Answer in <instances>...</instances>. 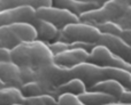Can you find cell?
Listing matches in <instances>:
<instances>
[{
	"label": "cell",
	"mask_w": 131,
	"mask_h": 105,
	"mask_svg": "<svg viewBox=\"0 0 131 105\" xmlns=\"http://www.w3.org/2000/svg\"><path fill=\"white\" fill-rule=\"evenodd\" d=\"M70 73H71V78H76L83 81L88 90L98 82L108 79H115L120 81L128 90H131V73L122 69L101 66V65L85 62L70 69Z\"/></svg>",
	"instance_id": "cell-1"
},
{
	"label": "cell",
	"mask_w": 131,
	"mask_h": 105,
	"mask_svg": "<svg viewBox=\"0 0 131 105\" xmlns=\"http://www.w3.org/2000/svg\"><path fill=\"white\" fill-rule=\"evenodd\" d=\"M12 62L20 67H39L54 63V55L48 45L39 40L23 42L12 49Z\"/></svg>",
	"instance_id": "cell-2"
},
{
	"label": "cell",
	"mask_w": 131,
	"mask_h": 105,
	"mask_svg": "<svg viewBox=\"0 0 131 105\" xmlns=\"http://www.w3.org/2000/svg\"><path fill=\"white\" fill-rule=\"evenodd\" d=\"M35 71V81L38 82L44 88L46 95L57 97L58 88L71 78L70 69L60 66L55 63L46 64L34 69Z\"/></svg>",
	"instance_id": "cell-3"
},
{
	"label": "cell",
	"mask_w": 131,
	"mask_h": 105,
	"mask_svg": "<svg viewBox=\"0 0 131 105\" xmlns=\"http://www.w3.org/2000/svg\"><path fill=\"white\" fill-rule=\"evenodd\" d=\"M131 6V0H108L99 8L86 11L79 16L81 22L94 26L107 22H116Z\"/></svg>",
	"instance_id": "cell-4"
},
{
	"label": "cell",
	"mask_w": 131,
	"mask_h": 105,
	"mask_svg": "<svg viewBox=\"0 0 131 105\" xmlns=\"http://www.w3.org/2000/svg\"><path fill=\"white\" fill-rule=\"evenodd\" d=\"M35 40H37V31L30 23H16L0 26V48L12 50L21 43Z\"/></svg>",
	"instance_id": "cell-5"
},
{
	"label": "cell",
	"mask_w": 131,
	"mask_h": 105,
	"mask_svg": "<svg viewBox=\"0 0 131 105\" xmlns=\"http://www.w3.org/2000/svg\"><path fill=\"white\" fill-rule=\"evenodd\" d=\"M102 33L97 26L89 24L85 22H77L67 25L59 31L55 41H63V42H86L98 46Z\"/></svg>",
	"instance_id": "cell-6"
},
{
	"label": "cell",
	"mask_w": 131,
	"mask_h": 105,
	"mask_svg": "<svg viewBox=\"0 0 131 105\" xmlns=\"http://www.w3.org/2000/svg\"><path fill=\"white\" fill-rule=\"evenodd\" d=\"M36 15L39 20L52 23L59 30H62L67 25L72 24V23L81 22L79 16H77L72 11L68 10V9L55 8L52 6L40 7V8L36 9Z\"/></svg>",
	"instance_id": "cell-7"
},
{
	"label": "cell",
	"mask_w": 131,
	"mask_h": 105,
	"mask_svg": "<svg viewBox=\"0 0 131 105\" xmlns=\"http://www.w3.org/2000/svg\"><path fill=\"white\" fill-rule=\"evenodd\" d=\"M88 62L97 65H101V66L117 67V69H122L131 73V63L114 55L105 46H95L92 49V52L90 53Z\"/></svg>",
	"instance_id": "cell-8"
},
{
	"label": "cell",
	"mask_w": 131,
	"mask_h": 105,
	"mask_svg": "<svg viewBox=\"0 0 131 105\" xmlns=\"http://www.w3.org/2000/svg\"><path fill=\"white\" fill-rule=\"evenodd\" d=\"M36 8L30 6L7 9L0 11V26L16 24V23H30L36 20Z\"/></svg>",
	"instance_id": "cell-9"
},
{
	"label": "cell",
	"mask_w": 131,
	"mask_h": 105,
	"mask_svg": "<svg viewBox=\"0 0 131 105\" xmlns=\"http://www.w3.org/2000/svg\"><path fill=\"white\" fill-rule=\"evenodd\" d=\"M98 46H105L114 55L131 63V45L121 37L112 36V34H102L98 42Z\"/></svg>",
	"instance_id": "cell-10"
},
{
	"label": "cell",
	"mask_w": 131,
	"mask_h": 105,
	"mask_svg": "<svg viewBox=\"0 0 131 105\" xmlns=\"http://www.w3.org/2000/svg\"><path fill=\"white\" fill-rule=\"evenodd\" d=\"M0 78L7 87L21 89L24 85L22 79L21 67L14 62H1L0 63Z\"/></svg>",
	"instance_id": "cell-11"
},
{
	"label": "cell",
	"mask_w": 131,
	"mask_h": 105,
	"mask_svg": "<svg viewBox=\"0 0 131 105\" xmlns=\"http://www.w3.org/2000/svg\"><path fill=\"white\" fill-rule=\"evenodd\" d=\"M89 56H90V53L86 50L71 48V49H68L63 53L54 55V63L60 66L72 69L76 65L88 62Z\"/></svg>",
	"instance_id": "cell-12"
},
{
	"label": "cell",
	"mask_w": 131,
	"mask_h": 105,
	"mask_svg": "<svg viewBox=\"0 0 131 105\" xmlns=\"http://www.w3.org/2000/svg\"><path fill=\"white\" fill-rule=\"evenodd\" d=\"M32 25L37 31V40L45 42L47 45L57 40L60 30L55 25H53L52 23L39 20L38 17H36V20L32 22Z\"/></svg>",
	"instance_id": "cell-13"
},
{
	"label": "cell",
	"mask_w": 131,
	"mask_h": 105,
	"mask_svg": "<svg viewBox=\"0 0 131 105\" xmlns=\"http://www.w3.org/2000/svg\"><path fill=\"white\" fill-rule=\"evenodd\" d=\"M52 7L68 9L74 14H76L77 16H81L82 14L97 9L100 6L97 4H89V2H82L77 1V0H52Z\"/></svg>",
	"instance_id": "cell-14"
},
{
	"label": "cell",
	"mask_w": 131,
	"mask_h": 105,
	"mask_svg": "<svg viewBox=\"0 0 131 105\" xmlns=\"http://www.w3.org/2000/svg\"><path fill=\"white\" fill-rule=\"evenodd\" d=\"M89 90L108 94V95H111V96L115 97V98L120 102L121 97H122L123 93L127 90V88H125L120 81L115 80V79H108V80H104V81H101V82H98L97 85H94Z\"/></svg>",
	"instance_id": "cell-15"
},
{
	"label": "cell",
	"mask_w": 131,
	"mask_h": 105,
	"mask_svg": "<svg viewBox=\"0 0 131 105\" xmlns=\"http://www.w3.org/2000/svg\"><path fill=\"white\" fill-rule=\"evenodd\" d=\"M78 99L84 105H108L118 102L115 97L108 94L100 92H91V90H86L84 94L79 95Z\"/></svg>",
	"instance_id": "cell-16"
},
{
	"label": "cell",
	"mask_w": 131,
	"mask_h": 105,
	"mask_svg": "<svg viewBox=\"0 0 131 105\" xmlns=\"http://www.w3.org/2000/svg\"><path fill=\"white\" fill-rule=\"evenodd\" d=\"M25 6L36 9L40 7H50L52 6V0H0V11Z\"/></svg>",
	"instance_id": "cell-17"
},
{
	"label": "cell",
	"mask_w": 131,
	"mask_h": 105,
	"mask_svg": "<svg viewBox=\"0 0 131 105\" xmlns=\"http://www.w3.org/2000/svg\"><path fill=\"white\" fill-rule=\"evenodd\" d=\"M25 104V97L21 89L6 87L0 89V105H20Z\"/></svg>",
	"instance_id": "cell-18"
},
{
	"label": "cell",
	"mask_w": 131,
	"mask_h": 105,
	"mask_svg": "<svg viewBox=\"0 0 131 105\" xmlns=\"http://www.w3.org/2000/svg\"><path fill=\"white\" fill-rule=\"evenodd\" d=\"M86 90H88L86 89V86L84 85L83 81L79 80V79L72 78L58 88L57 97L59 98V97L63 94H70V95H74V96L78 97L79 95L84 94Z\"/></svg>",
	"instance_id": "cell-19"
},
{
	"label": "cell",
	"mask_w": 131,
	"mask_h": 105,
	"mask_svg": "<svg viewBox=\"0 0 131 105\" xmlns=\"http://www.w3.org/2000/svg\"><path fill=\"white\" fill-rule=\"evenodd\" d=\"M21 92H22L23 96H24L25 98H28V97L40 96V95H46L44 88L41 87L38 82H36V81L24 83L23 87L21 88Z\"/></svg>",
	"instance_id": "cell-20"
},
{
	"label": "cell",
	"mask_w": 131,
	"mask_h": 105,
	"mask_svg": "<svg viewBox=\"0 0 131 105\" xmlns=\"http://www.w3.org/2000/svg\"><path fill=\"white\" fill-rule=\"evenodd\" d=\"M24 105H58V99L51 95H40L25 98Z\"/></svg>",
	"instance_id": "cell-21"
},
{
	"label": "cell",
	"mask_w": 131,
	"mask_h": 105,
	"mask_svg": "<svg viewBox=\"0 0 131 105\" xmlns=\"http://www.w3.org/2000/svg\"><path fill=\"white\" fill-rule=\"evenodd\" d=\"M97 27L100 30V32H101L102 34H112V36L121 37L122 36V32H123V29L116 22L102 23V24L97 25Z\"/></svg>",
	"instance_id": "cell-22"
},
{
	"label": "cell",
	"mask_w": 131,
	"mask_h": 105,
	"mask_svg": "<svg viewBox=\"0 0 131 105\" xmlns=\"http://www.w3.org/2000/svg\"><path fill=\"white\" fill-rule=\"evenodd\" d=\"M48 48L53 53V55H57V54L63 53L68 49H71V43L63 42V41H53V42L48 43Z\"/></svg>",
	"instance_id": "cell-23"
},
{
	"label": "cell",
	"mask_w": 131,
	"mask_h": 105,
	"mask_svg": "<svg viewBox=\"0 0 131 105\" xmlns=\"http://www.w3.org/2000/svg\"><path fill=\"white\" fill-rule=\"evenodd\" d=\"M58 105H84L77 96L70 94H63L58 98Z\"/></svg>",
	"instance_id": "cell-24"
},
{
	"label": "cell",
	"mask_w": 131,
	"mask_h": 105,
	"mask_svg": "<svg viewBox=\"0 0 131 105\" xmlns=\"http://www.w3.org/2000/svg\"><path fill=\"white\" fill-rule=\"evenodd\" d=\"M12 62V50L7 48H0V63Z\"/></svg>",
	"instance_id": "cell-25"
},
{
	"label": "cell",
	"mask_w": 131,
	"mask_h": 105,
	"mask_svg": "<svg viewBox=\"0 0 131 105\" xmlns=\"http://www.w3.org/2000/svg\"><path fill=\"white\" fill-rule=\"evenodd\" d=\"M120 103H131V90H125L120 99Z\"/></svg>",
	"instance_id": "cell-26"
},
{
	"label": "cell",
	"mask_w": 131,
	"mask_h": 105,
	"mask_svg": "<svg viewBox=\"0 0 131 105\" xmlns=\"http://www.w3.org/2000/svg\"><path fill=\"white\" fill-rule=\"evenodd\" d=\"M77 1H82V2H89V4H97L99 6H102L105 2H107L108 0H77Z\"/></svg>",
	"instance_id": "cell-27"
},
{
	"label": "cell",
	"mask_w": 131,
	"mask_h": 105,
	"mask_svg": "<svg viewBox=\"0 0 131 105\" xmlns=\"http://www.w3.org/2000/svg\"><path fill=\"white\" fill-rule=\"evenodd\" d=\"M6 87H7V86L5 85V82L1 80V78H0V89H2V88H6Z\"/></svg>",
	"instance_id": "cell-28"
},
{
	"label": "cell",
	"mask_w": 131,
	"mask_h": 105,
	"mask_svg": "<svg viewBox=\"0 0 131 105\" xmlns=\"http://www.w3.org/2000/svg\"><path fill=\"white\" fill-rule=\"evenodd\" d=\"M108 105H125L124 103H120V102H117V103H113V104H108Z\"/></svg>",
	"instance_id": "cell-29"
},
{
	"label": "cell",
	"mask_w": 131,
	"mask_h": 105,
	"mask_svg": "<svg viewBox=\"0 0 131 105\" xmlns=\"http://www.w3.org/2000/svg\"><path fill=\"white\" fill-rule=\"evenodd\" d=\"M20 105H24V104H20Z\"/></svg>",
	"instance_id": "cell-30"
},
{
	"label": "cell",
	"mask_w": 131,
	"mask_h": 105,
	"mask_svg": "<svg viewBox=\"0 0 131 105\" xmlns=\"http://www.w3.org/2000/svg\"><path fill=\"white\" fill-rule=\"evenodd\" d=\"M129 43H130V45H131V42H129Z\"/></svg>",
	"instance_id": "cell-31"
}]
</instances>
